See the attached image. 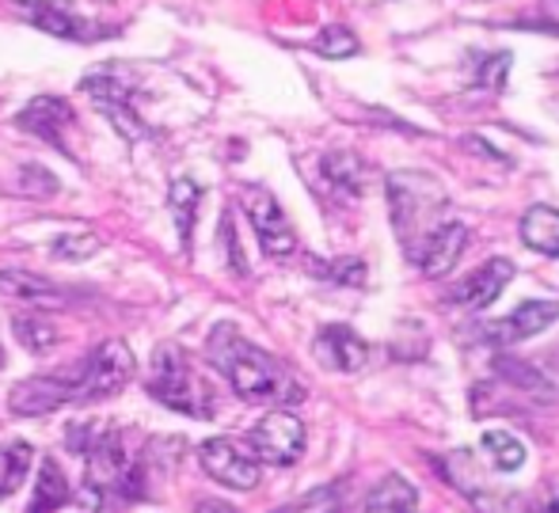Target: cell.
Returning a JSON list of instances; mask_svg holds the SVG:
<instances>
[{
  "label": "cell",
  "mask_w": 559,
  "mask_h": 513,
  "mask_svg": "<svg viewBox=\"0 0 559 513\" xmlns=\"http://www.w3.org/2000/svg\"><path fill=\"white\" fill-rule=\"evenodd\" d=\"M206 358L217 373L233 384V392L248 404L289 407L305 399V384L289 373L286 361L266 354L263 346L248 343L233 323H217L206 343Z\"/></svg>",
  "instance_id": "6da1fadb"
},
{
  "label": "cell",
  "mask_w": 559,
  "mask_h": 513,
  "mask_svg": "<svg viewBox=\"0 0 559 513\" xmlns=\"http://www.w3.org/2000/svg\"><path fill=\"white\" fill-rule=\"evenodd\" d=\"M389 213L400 248L419 263L423 248L449 225L445 187L427 171H392L389 176Z\"/></svg>",
  "instance_id": "7a4b0ae2"
},
{
  "label": "cell",
  "mask_w": 559,
  "mask_h": 513,
  "mask_svg": "<svg viewBox=\"0 0 559 513\" xmlns=\"http://www.w3.org/2000/svg\"><path fill=\"white\" fill-rule=\"evenodd\" d=\"M148 396L187 418H210L217 410L214 389L202 381V373L191 366L183 346H171V343H164L156 350L153 373H148Z\"/></svg>",
  "instance_id": "3957f363"
},
{
  "label": "cell",
  "mask_w": 559,
  "mask_h": 513,
  "mask_svg": "<svg viewBox=\"0 0 559 513\" xmlns=\"http://www.w3.org/2000/svg\"><path fill=\"white\" fill-rule=\"evenodd\" d=\"M133 369H138V361H133L130 346H126L122 338L99 343L96 350L84 358V366L76 369V404H96V399H107V396H115V392H122L126 384H130Z\"/></svg>",
  "instance_id": "277c9868"
},
{
  "label": "cell",
  "mask_w": 559,
  "mask_h": 513,
  "mask_svg": "<svg viewBox=\"0 0 559 513\" xmlns=\"http://www.w3.org/2000/svg\"><path fill=\"white\" fill-rule=\"evenodd\" d=\"M240 205L243 213H248L251 228H255L259 236V248L266 251L271 259H289L297 251V232L294 225H289V217L282 213L278 199H274L266 187H255L248 183L240 191Z\"/></svg>",
  "instance_id": "5b68a950"
},
{
  "label": "cell",
  "mask_w": 559,
  "mask_h": 513,
  "mask_svg": "<svg viewBox=\"0 0 559 513\" xmlns=\"http://www.w3.org/2000/svg\"><path fill=\"white\" fill-rule=\"evenodd\" d=\"M248 441H251V449H255L259 461L274 464V468H289V464H297L305 453V422L294 415V410L278 407L251 426Z\"/></svg>",
  "instance_id": "8992f818"
},
{
  "label": "cell",
  "mask_w": 559,
  "mask_h": 513,
  "mask_svg": "<svg viewBox=\"0 0 559 513\" xmlns=\"http://www.w3.org/2000/svg\"><path fill=\"white\" fill-rule=\"evenodd\" d=\"M199 461L210 479H217L222 487H233V491H255L259 479H263L255 449H243L233 438H210L199 449Z\"/></svg>",
  "instance_id": "52a82bcc"
},
{
  "label": "cell",
  "mask_w": 559,
  "mask_h": 513,
  "mask_svg": "<svg viewBox=\"0 0 559 513\" xmlns=\"http://www.w3.org/2000/svg\"><path fill=\"white\" fill-rule=\"evenodd\" d=\"M12 8L31 23V27L46 31L53 38H69V43H96L107 38V27L84 20L81 12H73L69 0H12Z\"/></svg>",
  "instance_id": "ba28073f"
},
{
  "label": "cell",
  "mask_w": 559,
  "mask_h": 513,
  "mask_svg": "<svg viewBox=\"0 0 559 513\" xmlns=\"http://www.w3.org/2000/svg\"><path fill=\"white\" fill-rule=\"evenodd\" d=\"M76 404V373L73 377H27L8 392V410L20 418H38L50 410Z\"/></svg>",
  "instance_id": "9c48e42d"
},
{
  "label": "cell",
  "mask_w": 559,
  "mask_h": 513,
  "mask_svg": "<svg viewBox=\"0 0 559 513\" xmlns=\"http://www.w3.org/2000/svg\"><path fill=\"white\" fill-rule=\"evenodd\" d=\"M81 88L88 92L92 103H96V107L104 110L107 122H111L126 141H141V138H145V122H141V115L133 110L130 88H126V84L118 81L115 73H96V76H88V81H84Z\"/></svg>",
  "instance_id": "30bf717a"
},
{
  "label": "cell",
  "mask_w": 559,
  "mask_h": 513,
  "mask_svg": "<svg viewBox=\"0 0 559 513\" xmlns=\"http://www.w3.org/2000/svg\"><path fill=\"white\" fill-rule=\"evenodd\" d=\"M312 354H317L320 366L332 369V373H358L369 361V343L354 327L328 323V327H320L317 338H312Z\"/></svg>",
  "instance_id": "8fae6325"
},
{
  "label": "cell",
  "mask_w": 559,
  "mask_h": 513,
  "mask_svg": "<svg viewBox=\"0 0 559 513\" xmlns=\"http://www.w3.org/2000/svg\"><path fill=\"white\" fill-rule=\"evenodd\" d=\"M510 282H514V263H510V259H487L468 278L456 282L453 294H449V305L464 308V312H479V308L499 301Z\"/></svg>",
  "instance_id": "7c38bea8"
},
{
  "label": "cell",
  "mask_w": 559,
  "mask_h": 513,
  "mask_svg": "<svg viewBox=\"0 0 559 513\" xmlns=\"http://www.w3.org/2000/svg\"><path fill=\"white\" fill-rule=\"evenodd\" d=\"M556 320H559V301H522L510 315L487 323L484 335H487V343H495V346H514V343H525V338L540 335V331H548Z\"/></svg>",
  "instance_id": "4fadbf2b"
},
{
  "label": "cell",
  "mask_w": 559,
  "mask_h": 513,
  "mask_svg": "<svg viewBox=\"0 0 559 513\" xmlns=\"http://www.w3.org/2000/svg\"><path fill=\"white\" fill-rule=\"evenodd\" d=\"M20 130H27V133H35V138H43L46 145H58L66 156H73L69 153V145H66V130L73 126V107H69L66 99H58V96H35L27 103V107L20 110Z\"/></svg>",
  "instance_id": "5bb4252c"
},
{
  "label": "cell",
  "mask_w": 559,
  "mask_h": 513,
  "mask_svg": "<svg viewBox=\"0 0 559 513\" xmlns=\"http://www.w3.org/2000/svg\"><path fill=\"white\" fill-rule=\"evenodd\" d=\"M464 248H468V228H464L461 220H449L442 232H438L435 240L423 248V255H419V263H415V266H419L427 278H445V274L461 263Z\"/></svg>",
  "instance_id": "9a60e30c"
},
{
  "label": "cell",
  "mask_w": 559,
  "mask_h": 513,
  "mask_svg": "<svg viewBox=\"0 0 559 513\" xmlns=\"http://www.w3.org/2000/svg\"><path fill=\"white\" fill-rule=\"evenodd\" d=\"M0 294L12 301L35 305V308H66L69 294L61 286H53L50 278H38L31 271H0Z\"/></svg>",
  "instance_id": "2e32d148"
},
{
  "label": "cell",
  "mask_w": 559,
  "mask_h": 513,
  "mask_svg": "<svg viewBox=\"0 0 559 513\" xmlns=\"http://www.w3.org/2000/svg\"><path fill=\"white\" fill-rule=\"evenodd\" d=\"M522 240L537 255L559 259V210H552V205H530L522 217Z\"/></svg>",
  "instance_id": "e0dca14e"
},
{
  "label": "cell",
  "mask_w": 559,
  "mask_h": 513,
  "mask_svg": "<svg viewBox=\"0 0 559 513\" xmlns=\"http://www.w3.org/2000/svg\"><path fill=\"white\" fill-rule=\"evenodd\" d=\"M320 176L338 199H358L361 187H366V164L354 153H328L320 160Z\"/></svg>",
  "instance_id": "ac0fdd59"
},
{
  "label": "cell",
  "mask_w": 559,
  "mask_h": 513,
  "mask_svg": "<svg viewBox=\"0 0 559 513\" xmlns=\"http://www.w3.org/2000/svg\"><path fill=\"white\" fill-rule=\"evenodd\" d=\"M69 502V479L61 472V464L53 456H46L38 464V479H35V494L27 502V513H58Z\"/></svg>",
  "instance_id": "d6986e66"
},
{
  "label": "cell",
  "mask_w": 559,
  "mask_h": 513,
  "mask_svg": "<svg viewBox=\"0 0 559 513\" xmlns=\"http://www.w3.org/2000/svg\"><path fill=\"white\" fill-rule=\"evenodd\" d=\"M419 510V494L404 476H384L381 484L369 491L366 510L361 513H415Z\"/></svg>",
  "instance_id": "ffe728a7"
},
{
  "label": "cell",
  "mask_w": 559,
  "mask_h": 513,
  "mask_svg": "<svg viewBox=\"0 0 559 513\" xmlns=\"http://www.w3.org/2000/svg\"><path fill=\"white\" fill-rule=\"evenodd\" d=\"M168 202H171V217H176V228H179V240H183V248H191L194 213H199V202H202L199 183H194V179H176L168 191Z\"/></svg>",
  "instance_id": "44dd1931"
},
{
  "label": "cell",
  "mask_w": 559,
  "mask_h": 513,
  "mask_svg": "<svg viewBox=\"0 0 559 513\" xmlns=\"http://www.w3.org/2000/svg\"><path fill=\"white\" fill-rule=\"evenodd\" d=\"M31 461H35V449L27 441H4L0 445V494H12L15 487H23Z\"/></svg>",
  "instance_id": "7402d4cb"
},
{
  "label": "cell",
  "mask_w": 559,
  "mask_h": 513,
  "mask_svg": "<svg viewBox=\"0 0 559 513\" xmlns=\"http://www.w3.org/2000/svg\"><path fill=\"white\" fill-rule=\"evenodd\" d=\"M12 331L31 354H46V350H53V346H58V327H53L50 320H43V315H31V312L15 315Z\"/></svg>",
  "instance_id": "603a6c76"
},
{
  "label": "cell",
  "mask_w": 559,
  "mask_h": 513,
  "mask_svg": "<svg viewBox=\"0 0 559 513\" xmlns=\"http://www.w3.org/2000/svg\"><path fill=\"white\" fill-rule=\"evenodd\" d=\"M484 449H487V456H491V464L499 472H518L525 464V445L510 430H487L484 433Z\"/></svg>",
  "instance_id": "cb8c5ba5"
},
{
  "label": "cell",
  "mask_w": 559,
  "mask_h": 513,
  "mask_svg": "<svg viewBox=\"0 0 559 513\" xmlns=\"http://www.w3.org/2000/svg\"><path fill=\"white\" fill-rule=\"evenodd\" d=\"M312 50L328 61H343V58H354V53L361 50V43L350 27H324L317 38H312Z\"/></svg>",
  "instance_id": "d4e9b609"
},
{
  "label": "cell",
  "mask_w": 559,
  "mask_h": 513,
  "mask_svg": "<svg viewBox=\"0 0 559 513\" xmlns=\"http://www.w3.org/2000/svg\"><path fill=\"white\" fill-rule=\"evenodd\" d=\"M343 487L338 484H328V487H317V491L301 494L297 502H289V506L274 510V513H343Z\"/></svg>",
  "instance_id": "484cf974"
},
{
  "label": "cell",
  "mask_w": 559,
  "mask_h": 513,
  "mask_svg": "<svg viewBox=\"0 0 559 513\" xmlns=\"http://www.w3.org/2000/svg\"><path fill=\"white\" fill-rule=\"evenodd\" d=\"M53 259H66V263H81V259H92L99 251V236L96 232H69L53 240Z\"/></svg>",
  "instance_id": "4316f807"
},
{
  "label": "cell",
  "mask_w": 559,
  "mask_h": 513,
  "mask_svg": "<svg viewBox=\"0 0 559 513\" xmlns=\"http://www.w3.org/2000/svg\"><path fill=\"white\" fill-rule=\"evenodd\" d=\"M507 76H510V53L499 50V53H487L476 69V84L487 92H502L507 88Z\"/></svg>",
  "instance_id": "83f0119b"
},
{
  "label": "cell",
  "mask_w": 559,
  "mask_h": 513,
  "mask_svg": "<svg viewBox=\"0 0 559 513\" xmlns=\"http://www.w3.org/2000/svg\"><path fill=\"white\" fill-rule=\"evenodd\" d=\"M317 274L338 282V286H361L366 282V266L358 259H335V263H317Z\"/></svg>",
  "instance_id": "f1b7e54d"
},
{
  "label": "cell",
  "mask_w": 559,
  "mask_h": 513,
  "mask_svg": "<svg viewBox=\"0 0 559 513\" xmlns=\"http://www.w3.org/2000/svg\"><path fill=\"white\" fill-rule=\"evenodd\" d=\"M20 187L27 194H38V199H46V194L58 191V179H53L46 168H38V164H27V168L20 171Z\"/></svg>",
  "instance_id": "f546056e"
},
{
  "label": "cell",
  "mask_w": 559,
  "mask_h": 513,
  "mask_svg": "<svg viewBox=\"0 0 559 513\" xmlns=\"http://www.w3.org/2000/svg\"><path fill=\"white\" fill-rule=\"evenodd\" d=\"M222 236H225V251H228V266H233L236 274H243L248 266H243V255H240V240L233 236V220H225L222 225Z\"/></svg>",
  "instance_id": "4dcf8cb0"
},
{
  "label": "cell",
  "mask_w": 559,
  "mask_h": 513,
  "mask_svg": "<svg viewBox=\"0 0 559 513\" xmlns=\"http://www.w3.org/2000/svg\"><path fill=\"white\" fill-rule=\"evenodd\" d=\"M530 27L556 31V35H559V0H540V15L530 23Z\"/></svg>",
  "instance_id": "1f68e13d"
},
{
  "label": "cell",
  "mask_w": 559,
  "mask_h": 513,
  "mask_svg": "<svg viewBox=\"0 0 559 513\" xmlns=\"http://www.w3.org/2000/svg\"><path fill=\"white\" fill-rule=\"evenodd\" d=\"M199 513H236L228 502H217V499H206V502H199Z\"/></svg>",
  "instance_id": "d6a6232c"
},
{
  "label": "cell",
  "mask_w": 559,
  "mask_h": 513,
  "mask_svg": "<svg viewBox=\"0 0 559 513\" xmlns=\"http://www.w3.org/2000/svg\"><path fill=\"white\" fill-rule=\"evenodd\" d=\"M530 513H559V491H556V494H548V499L540 502V506H533Z\"/></svg>",
  "instance_id": "836d02e7"
},
{
  "label": "cell",
  "mask_w": 559,
  "mask_h": 513,
  "mask_svg": "<svg viewBox=\"0 0 559 513\" xmlns=\"http://www.w3.org/2000/svg\"><path fill=\"white\" fill-rule=\"evenodd\" d=\"M0 366H4V350H0Z\"/></svg>",
  "instance_id": "e575fe53"
}]
</instances>
